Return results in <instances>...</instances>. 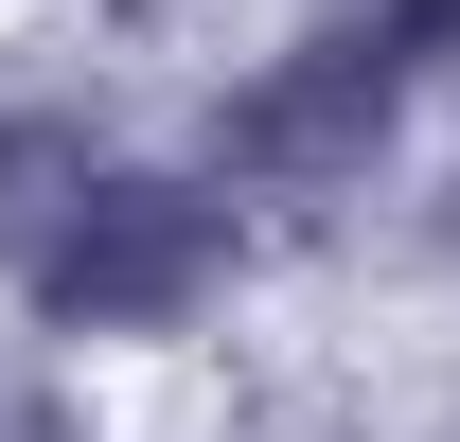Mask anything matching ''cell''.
Returning a JSON list of instances; mask_svg holds the SVG:
<instances>
[{
	"label": "cell",
	"mask_w": 460,
	"mask_h": 442,
	"mask_svg": "<svg viewBox=\"0 0 460 442\" xmlns=\"http://www.w3.org/2000/svg\"><path fill=\"white\" fill-rule=\"evenodd\" d=\"M89 160H107V142L71 107H0V266H36V230L89 195Z\"/></svg>",
	"instance_id": "3"
},
{
	"label": "cell",
	"mask_w": 460,
	"mask_h": 442,
	"mask_svg": "<svg viewBox=\"0 0 460 442\" xmlns=\"http://www.w3.org/2000/svg\"><path fill=\"white\" fill-rule=\"evenodd\" d=\"M213 283H230V195H213V177L89 160V195L36 230L18 301H36L54 336H177L195 301H213Z\"/></svg>",
	"instance_id": "2"
},
{
	"label": "cell",
	"mask_w": 460,
	"mask_h": 442,
	"mask_svg": "<svg viewBox=\"0 0 460 442\" xmlns=\"http://www.w3.org/2000/svg\"><path fill=\"white\" fill-rule=\"evenodd\" d=\"M407 18H425V36H443V54H460V0H407Z\"/></svg>",
	"instance_id": "4"
},
{
	"label": "cell",
	"mask_w": 460,
	"mask_h": 442,
	"mask_svg": "<svg viewBox=\"0 0 460 442\" xmlns=\"http://www.w3.org/2000/svg\"><path fill=\"white\" fill-rule=\"evenodd\" d=\"M425 71H443V36H425L407 0H337V18H301L284 54L230 89L213 160L248 177V195H354V177H372V160L407 142Z\"/></svg>",
	"instance_id": "1"
}]
</instances>
